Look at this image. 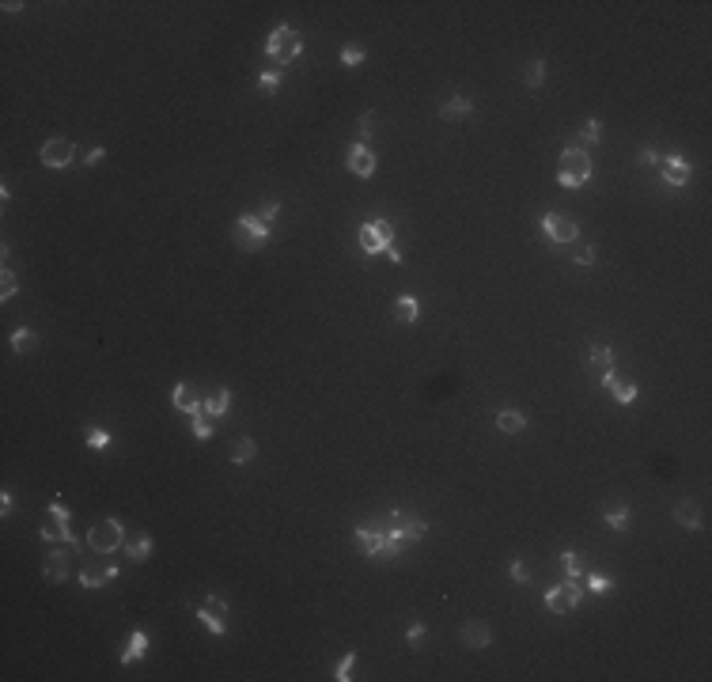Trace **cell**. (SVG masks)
Returning a JSON list of instances; mask_svg holds the SVG:
<instances>
[{
	"instance_id": "5bb4252c",
	"label": "cell",
	"mask_w": 712,
	"mask_h": 682,
	"mask_svg": "<svg viewBox=\"0 0 712 682\" xmlns=\"http://www.w3.org/2000/svg\"><path fill=\"white\" fill-rule=\"evenodd\" d=\"M118 576H121L118 565H84L80 568V584L84 587H103V584H110V580H118Z\"/></svg>"
},
{
	"instance_id": "e575fe53",
	"label": "cell",
	"mask_w": 712,
	"mask_h": 682,
	"mask_svg": "<svg viewBox=\"0 0 712 682\" xmlns=\"http://www.w3.org/2000/svg\"><path fill=\"white\" fill-rule=\"evenodd\" d=\"M523 80H527V87H542V80H546V61H531V65H527V73H523Z\"/></svg>"
},
{
	"instance_id": "cb8c5ba5",
	"label": "cell",
	"mask_w": 712,
	"mask_h": 682,
	"mask_svg": "<svg viewBox=\"0 0 712 682\" xmlns=\"http://www.w3.org/2000/svg\"><path fill=\"white\" fill-rule=\"evenodd\" d=\"M394 319L398 322H417L421 319V300L417 296H398L394 300Z\"/></svg>"
},
{
	"instance_id": "d6a6232c",
	"label": "cell",
	"mask_w": 712,
	"mask_h": 682,
	"mask_svg": "<svg viewBox=\"0 0 712 682\" xmlns=\"http://www.w3.org/2000/svg\"><path fill=\"white\" fill-rule=\"evenodd\" d=\"M197 440H212V417L201 410V413H193V429H190Z\"/></svg>"
},
{
	"instance_id": "f35d334b",
	"label": "cell",
	"mask_w": 712,
	"mask_h": 682,
	"mask_svg": "<svg viewBox=\"0 0 712 682\" xmlns=\"http://www.w3.org/2000/svg\"><path fill=\"white\" fill-rule=\"evenodd\" d=\"M587 587H591L595 595H606L610 587H614V580H610V576H603V573H591V576H587Z\"/></svg>"
},
{
	"instance_id": "ba28073f",
	"label": "cell",
	"mask_w": 712,
	"mask_h": 682,
	"mask_svg": "<svg viewBox=\"0 0 712 682\" xmlns=\"http://www.w3.org/2000/svg\"><path fill=\"white\" fill-rule=\"evenodd\" d=\"M38 159H42L46 167H54V171H61V167H68L76 159V145L68 137H54V140H46L42 145V152H38Z\"/></svg>"
},
{
	"instance_id": "52a82bcc",
	"label": "cell",
	"mask_w": 712,
	"mask_h": 682,
	"mask_svg": "<svg viewBox=\"0 0 712 682\" xmlns=\"http://www.w3.org/2000/svg\"><path fill=\"white\" fill-rule=\"evenodd\" d=\"M360 247H364V254H386V247H394V228H391V220H368L360 228Z\"/></svg>"
},
{
	"instance_id": "484cf974",
	"label": "cell",
	"mask_w": 712,
	"mask_h": 682,
	"mask_svg": "<svg viewBox=\"0 0 712 682\" xmlns=\"http://www.w3.org/2000/svg\"><path fill=\"white\" fill-rule=\"evenodd\" d=\"M197 622H201V626H205V629H209V633H212V637H223V633H228V622H223V618L216 614V610H209L205 603H201V607H197Z\"/></svg>"
},
{
	"instance_id": "7c38bea8",
	"label": "cell",
	"mask_w": 712,
	"mask_h": 682,
	"mask_svg": "<svg viewBox=\"0 0 712 682\" xmlns=\"http://www.w3.org/2000/svg\"><path fill=\"white\" fill-rule=\"evenodd\" d=\"M171 402H175V410H182V413H201L205 410V394L197 391L193 383H178L175 391H171Z\"/></svg>"
},
{
	"instance_id": "836d02e7",
	"label": "cell",
	"mask_w": 712,
	"mask_h": 682,
	"mask_svg": "<svg viewBox=\"0 0 712 682\" xmlns=\"http://www.w3.org/2000/svg\"><path fill=\"white\" fill-rule=\"evenodd\" d=\"M0 281H4V284H0V300H4V303H8V300H12V296H16V292H19V277H16V273H12V269H8V266H4V273H0Z\"/></svg>"
},
{
	"instance_id": "f546056e",
	"label": "cell",
	"mask_w": 712,
	"mask_h": 682,
	"mask_svg": "<svg viewBox=\"0 0 712 682\" xmlns=\"http://www.w3.org/2000/svg\"><path fill=\"white\" fill-rule=\"evenodd\" d=\"M84 444L91 447V451H106V447L114 444V436H110L106 429H87L84 432Z\"/></svg>"
},
{
	"instance_id": "3957f363",
	"label": "cell",
	"mask_w": 712,
	"mask_h": 682,
	"mask_svg": "<svg viewBox=\"0 0 712 682\" xmlns=\"http://www.w3.org/2000/svg\"><path fill=\"white\" fill-rule=\"evenodd\" d=\"M125 546V527L118 519H99L95 527L87 531V549L91 554H114V549Z\"/></svg>"
},
{
	"instance_id": "7402d4cb",
	"label": "cell",
	"mask_w": 712,
	"mask_h": 682,
	"mask_svg": "<svg viewBox=\"0 0 712 682\" xmlns=\"http://www.w3.org/2000/svg\"><path fill=\"white\" fill-rule=\"evenodd\" d=\"M675 523L678 527H689V531H697L701 527V508L694 501H678L675 504Z\"/></svg>"
},
{
	"instance_id": "681fc988",
	"label": "cell",
	"mask_w": 712,
	"mask_h": 682,
	"mask_svg": "<svg viewBox=\"0 0 712 682\" xmlns=\"http://www.w3.org/2000/svg\"><path fill=\"white\" fill-rule=\"evenodd\" d=\"M0 516H12V493H0Z\"/></svg>"
},
{
	"instance_id": "9a60e30c",
	"label": "cell",
	"mask_w": 712,
	"mask_h": 682,
	"mask_svg": "<svg viewBox=\"0 0 712 682\" xmlns=\"http://www.w3.org/2000/svg\"><path fill=\"white\" fill-rule=\"evenodd\" d=\"M68 573H73V565H68V554H61V549L46 554V561H42V576L49 580V584H65Z\"/></svg>"
},
{
	"instance_id": "4316f807",
	"label": "cell",
	"mask_w": 712,
	"mask_h": 682,
	"mask_svg": "<svg viewBox=\"0 0 712 682\" xmlns=\"http://www.w3.org/2000/svg\"><path fill=\"white\" fill-rule=\"evenodd\" d=\"M228 406H231V391H228V386H220V391H212L209 398H205V413L209 417H223V413H228Z\"/></svg>"
},
{
	"instance_id": "f1b7e54d",
	"label": "cell",
	"mask_w": 712,
	"mask_h": 682,
	"mask_svg": "<svg viewBox=\"0 0 712 682\" xmlns=\"http://www.w3.org/2000/svg\"><path fill=\"white\" fill-rule=\"evenodd\" d=\"M599 140H603V121H599V118H587L584 121V129H579V145H599Z\"/></svg>"
},
{
	"instance_id": "7bdbcfd3",
	"label": "cell",
	"mask_w": 712,
	"mask_h": 682,
	"mask_svg": "<svg viewBox=\"0 0 712 682\" xmlns=\"http://www.w3.org/2000/svg\"><path fill=\"white\" fill-rule=\"evenodd\" d=\"M508 573H512L515 584H527V580H531V573H527V565H523V561H512V568H508Z\"/></svg>"
},
{
	"instance_id": "d590c367",
	"label": "cell",
	"mask_w": 712,
	"mask_h": 682,
	"mask_svg": "<svg viewBox=\"0 0 712 682\" xmlns=\"http://www.w3.org/2000/svg\"><path fill=\"white\" fill-rule=\"evenodd\" d=\"M352 667H356V652H345L341 664L333 667V678H338V682H349V678H352Z\"/></svg>"
},
{
	"instance_id": "9c48e42d",
	"label": "cell",
	"mask_w": 712,
	"mask_h": 682,
	"mask_svg": "<svg viewBox=\"0 0 712 682\" xmlns=\"http://www.w3.org/2000/svg\"><path fill=\"white\" fill-rule=\"evenodd\" d=\"M579 584L576 580H565V584H557V587H549L546 592V607L553 610V614H568V610H576L579 607Z\"/></svg>"
},
{
	"instance_id": "30bf717a",
	"label": "cell",
	"mask_w": 712,
	"mask_h": 682,
	"mask_svg": "<svg viewBox=\"0 0 712 682\" xmlns=\"http://www.w3.org/2000/svg\"><path fill=\"white\" fill-rule=\"evenodd\" d=\"M345 167L352 171V175H360V178H372L375 175V156H372V148L368 145H349V152H345Z\"/></svg>"
},
{
	"instance_id": "6da1fadb",
	"label": "cell",
	"mask_w": 712,
	"mask_h": 682,
	"mask_svg": "<svg viewBox=\"0 0 712 682\" xmlns=\"http://www.w3.org/2000/svg\"><path fill=\"white\" fill-rule=\"evenodd\" d=\"M300 54H303V38H300L296 27L281 23V27L269 30V38H266V57H269V61H277V65H288V61H296Z\"/></svg>"
},
{
	"instance_id": "d4e9b609",
	"label": "cell",
	"mask_w": 712,
	"mask_h": 682,
	"mask_svg": "<svg viewBox=\"0 0 712 682\" xmlns=\"http://www.w3.org/2000/svg\"><path fill=\"white\" fill-rule=\"evenodd\" d=\"M496 429L508 432V436H515V432L527 429V417L520 410H501V413H496Z\"/></svg>"
},
{
	"instance_id": "83f0119b",
	"label": "cell",
	"mask_w": 712,
	"mask_h": 682,
	"mask_svg": "<svg viewBox=\"0 0 712 682\" xmlns=\"http://www.w3.org/2000/svg\"><path fill=\"white\" fill-rule=\"evenodd\" d=\"M254 455H258V444H254L250 436H239L235 447H231V463H235V466H247Z\"/></svg>"
},
{
	"instance_id": "e0dca14e",
	"label": "cell",
	"mask_w": 712,
	"mask_h": 682,
	"mask_svg": "<svg viewBox=\"0 0 712 682\" xmlns=\"http://www.w3.org/2000/svg\"><path fill=\"white\" fill-rule=\"evenodd\" d=\"M587 364H591V372L599 375V379H606V375L614 372V353H610V345H591Z\"/></svg>"
},
{
	"instance_id": "74e56055",
	"label": "cell",
	"mask_w": 712,
	"mask_h": 682,
	"mask_svg": "<svg viewBox=\"0 0 712 682\" xmlns=\"http://www.w3.org/2000/svg\"><path fill=\"white\" fill-rule=\"evenodd\" d=\"M341 65H345V68L364 65V49H360V46H345V49H341Z\"/></svg>"
},
{
	"instance_id": "d6986e66",
	"label": "cell",
	"mask_w": 712,
	"mask_h": 682,
	"mask_svg": "<svg viewBox=\"0 0 712 682\" xmlns=\"http://www.w3.org/2000/svg\"><path fill=\"white\" fill-rule=\"evenodd\" d=\"M462 640H466V648H489L493 645V629L485 622H466L462 626Z\"/></svg>"
},
{
	"instance_id": "4fadbf2b",
	"label": "cell",
	"mask_w": 712,
	"mask_h": 682,
	"mask_svg": "<svg viewBox=\"0 0 712 682\" xmlns=\"http://www.w3.org/2000/svg\"><path fill=\"white\" fill-rule=\"evenodd\" d=\"M659 167H663V178L670 182V186H686V182L694 178V167H689L686 156H663Z\"/></svg>"
},
{
	"instance_id": "b9f144b4",
	"label": "cell",
	"mask_w": 712,
	"mask_h": 682,
	"mask_svg": "<svg viewBox=\"0 0 712 682\" xmlns=\"http://www.w3.org/2000/svg\"><path fill=\"white\" fill-rule=\"evenodd\" d=\"M205 607H209V610H216L220 618L228 614V599H223V595H205Z\"/></svg>"
},
{
	"instance_id": "1f68e13d",
	"label": "cell",
	"mask_w": 712,
	"mask_h": 682,
	"mask_svg": "<svg viewBox=\"0 0 712 682\" xmlns=\"http://www.w3.org/2000/svg\"><path fill=\"white\" fill-rule=\"evenodd\" d=\"M629 519H633L629 508H610V512H606V527H610V531H625Z\"/></svg>"
},
{
	"instance_id": "8d00e7d4",
	"label": "cell",
	"mask_w": 712,
	"mask_h": 682,
	"mask_svg": "<svg viewBox=\"0 0 712 682\" xmlns=\"http://www.w3.org/2000/svg\"><path fill=\"white\" fill-rule=\"evenodd\" d=\"M561 568L568 573V580H579V573H584V568H579V557H576V549H565V554H561Z\"/></svg>"
},
{
	"instance_id": "8992f818",
	"label": "cell",
	"mask_w": 712,
	"mask_h": 682,
	"mask_svg": "<svg viewBox=\"0 0 712 682\" xmlns=\"http://www.w3.org/2000/svg\"><path fill=\"white\" fill-rule=\"evenodd\" d=\"M424 531H429V523L413 512H402V508L391 512V519H386V535L398 538V542H417V538H424Z\"/></svg>"
},
{
	"instance_id": "bcb514c9",
	"label": "cell",
	"mask_w": 712,
	"mask_h": 682,
	"mask_svg": "<svg viewBox=\"0 0 712 682\" xmlns=\"http://www.w3.org/2000/svg\"><path fill=\"white\" fill-rule=\"evenodd\" d=\"M405 637H410V645H421V640H424V626L413 622L410 629H405Z\"/></svg>"
},
{
	"instance_id": "f6af8a7d",
	"label": "cell",
	"mask_w": 712,
	"mask_h": 682,
	"mask_svg": "<svg viewBox=\"0 0 712 682\" xmlns=\"http://www.w3.org/2000/svg\"><path fill=\"white\" fill-rule=\"evenodd\" d=\"M576 262H579V266H595V247H579L576 250Z\"/></svg>"
},
{
	"instance_id": "7a4b0ae2",
	"label": "cell",
	"mask_w": 712,
	"mask_h": 682,
	"mask_svg": "<svg viewBox=\"0 0 712 682\" xmlns=\"http://www.w3.org/2000/svg\"><path fill=\"white\" fill-rule=\"evenodd\" d=\"M591 178V159H587V148H565L561 152V171H557V182L565 190H576Z\"/></svg>"
},
{
	"instance_id": "ab89813d",
	"label": "cell",
	"mask_w": 712,
	"mask_h": 682,
	"mask_svg": "<svg viewBox=\"0 0 712 682\" xmlns=\"http://www.w3.org/2000/svg\"><path fill=\"white\" fill-rule=\"evenodd\" d=\"M372 126H375V114H372V110H368V114H360V121H356V137H360V145L375 133Z\"/></svg>"
},
{
	"instance_id": "ffe728a7",
	"label": "cell",
	"mask_w": 712,
	"mask_h": 682,
	"mask_svg": "<svg viewBox=\"0 0 712 682\" xmlns=\"http://www.w3.org/2000/svg\"><path fill=\"white\" fill-rule=\"evenodd\" d=\"M470 114H474V99H466V95H455L440 106V118H447V121H462Z\"/></svg>"
},
{
	"instance_id": "2e32d148",
	"label": "cell",
	"mask_w": 712,
	"mask_h": 682,
	"mask_svg": "<svg viewBox=\"0 0 712 682\" xmlns=\"http://www.w3.org/2000/svg\"><path fill=\"white\" fill-rule=\"evenodd\" d=\"M145 656H148V633L145 629H133V633H129V645L121 648V656H118V664L129 667V664H137V659H145Z\"/></svg>"
},
{
	"instance_id": "4dcf8cb0",
	"label": "cell",
	"mask_w": 712,
	"mask_h": 682,
	"mask_svg": "<svg viewBox=\"0 0 712 682\" xmlns=\"http://www.w3.org/2000/svg\"><path fill=\"white\" fill-rule=\"evenodd\" d=\"M38 345V338H35V330H27V327H19L16 334H12V349L16 353H30Z\"/></svg>"
},
{
	"instance_id": "ee69618b",
	"label": "cell",
	"mask_w": 712,
	"mask_h": 682,
	"mask_svg": "<svg viewBox=\"0 0 712 682\" xmlns=\"http://www.w3.org/2000/svg\"><path fill=\"white\" fill-rule=\"evenodd\" d=\"M277 212H281V201H269V205H262V209H258V217L266 220V224H273V217H277Z\"/></svg>"
},
{
	"instance_id": "44dd1931",
	"label": "cell",
	"mask_w": 712,
	"mask_h": 682,
	"mask_svg": "<svg viewBox=\"0 0 712 682\" xmlns=\"http://www.w3.org/2000/svg\"><path fill=\"white\" fill-rule=\"evenodd\" d=\"M121 549L129 554V561H148L152 557V535H129Z\"/></svg>"
},
{
	"instance_id": "277c9868",
	"label": "cell",
	"mask_w": 712,
	"mask_h": 682,
	"mask_svg": "<svg viewBox=\"0 0 712 682\" xmlns=\"http://www.w3.org/2000/svg\"><path fill=\"white\" fill-rule=\"evenodd\" d=\"M356 542L364 546V554L368 557H398L402 542L398 538L386 535V527L379 531V527H356Z\"/></svg>"
},
{
	"instance_id": "60d3db41",
	"label": "cell",
	"mask_w": 712,
	"mask_h": 682,
	"mask_svg": "<svg viewBox=\"0 0 712 682\" xmlns=\"http://www.w3.org/2000/svg\"><path fill=\"white\" fill-rule=\"evenodd\" d=\"M258 84H262V91H277L281 87V68H266V73L258 76Z\"/></svg>"
},
{
	"instance_id": "c3c4849f",
	"label": "cell",
	"mask_w": 712,
	"mask_h": 682,
	"mask_svg": "<svg viewBox=\"0 0 712 682\" xmlns=\"http://www.w3.org/2000/svg\"><path fill=\"white\" fill-rule=\"evenodd\" d=\"M103 156H106L103 148H91L87 156H84V164H87V167H95V164H103Z\"/></svg>"
},
{
	"instance_id": "5b68a950",
	"label": "cell",
	"mask_w": 712,
	"mask_h": 682,
	"mask_svg": "<svg viewBox=\"0 0 712 682\" xmlns=\"http://www.w3.org/2000/svg\"><path fill=\"white\" fill-rule=\"evenodd\" d=\"M266 239H269V224L258 217V212H243V217L235 220V243L243 250H258V247H266Z\"/></svg>"
},
{
	"instance_id": "ac0fdd59",
	"label": "cell",
	"mask_w": 712,
	"mask_h": 682,
	"mask_svg": "<svg viewBox=\"0 0 712 682\" xmlns=\"http://www.w3.org/2000/svg\"><path fill=\"white\" fill-rule=\"evenodd\" d=\"M603 386H606L610 394H614V402H618V406H633V402H637V386H633V383H625V379H618L614 372H610L606 379H603Z\"/></svg>"
},
{
	"instance_id": "f907efd6",
	"label": "cell",
	"mask_w": 712,
	"mask_h": 682,
	"mask_svg": "<svg viewBox=\"0 0 712 682\" xmlns=\"http://www.w3.org/2000/svg\"><path fill=\"white\" fill-rule=\"evenodd\" d=\"M42 538H46V542H54V538H61V527H54V523H42Z\"/></svg>"
},
{
	"instance_id": "603a6c76",
	"label": "cell",
	"mask_w": 712,
	"mask_h": 682,
	"mask_svg": "<svg viewBox=\"0 0 712 682\" xmlns=\"http://www.w3.org/2000/svg\"><path fill=\"white\" fill-rule=\"evenodd\" d=\"M49 516L57 519V527H61V538H65L68 546H80V538L73 535V527H68V519H73V516H68V508L61 504V501H49Z\"/></svg>"
},
{
	"instance_id": "8fae6325",
	"label": "cell",
	"mask_w": 712,
	"mask_h": 682,
	"mask_svg": "<svg viewBox=\"0 0 712 682\" xmlns=\"http://www.w3.org/2000/svg\"><path fill=\"white\" fill-rule=\"evenodd\" d=\"M542 228H546V236L553 239V243H572V239L579 236V228L565 217V212H546V217H542Z\"/></svg>"
},
{
	"instance_id": "7dc6e473",
	"label": "cell",
	"mask_w": 712,
	"mask_h": 682,
	"mask_svg": "<svg viewBox=\"0 0 712 682\" xmlns=\"http://www.w3.org/2000/svg\"><path fill=\"white\" fill-rule=\"evenodd\" d=\"M640 164H644V167H656V164H659L656 148H640Z\"/></svg>"
}]
</instances>
